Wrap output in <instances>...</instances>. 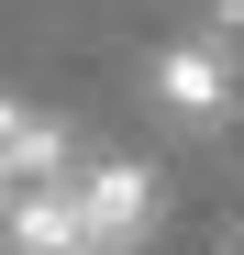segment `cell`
Returning <instances> with one entry per match:
<instances>
[{"instance_id":"6da1fadb","label":"cell","mask_w":244,"mask_h":255,"mask_svg":"<svg viewBox=\"0 0 244 255\" xmlns=\"http://www.w3.org/2000/svg\"><path fill=\"white\" fill-rule=\"evenodd\" d=\"M67 178H78V222H89L100 255H133L155 233V211H167L155 166H133V155H89V166H67Z\"/></svg>"},{"instance_id":"7a4b0ae2","label":"cell","mask_w":244,"mask_h":255,"mask_svg":"<svg viewBox=\"0 0 244 255\" xmlns=\"http://www.w3.org/2000/svg\"><path fill=\"white\" fill-rule=\"evenodd\" d=\"M233 56H244V45H222L211 22L178 33V45L155 56V100H167V122H189V133H200V122H222V111H233Z\"/></svg>"},{"instance_id":"3957f363","label":"cell","mask_w":244,"mask_h":255,"mask_svg":"<svg viewBox=\"0 0 244 255\" xmlns=\"http://www.w3.org/2000/svg\"><path fill=\"white\" fill-rule=\"evenodd\" d=\"M67 166H78V155H67ZM67 166L0 211V244H11V255H100V244H89V222H78V178H67Z\"/></svg>"},{"instance_id":"277c9868","label":"cell","mask_w":244,"mask_h":255,"mask_svg":"<svg viewBox=\"0 0 244 255\" xmlns=\"http://www.w3.org/2000/svg\"><path fill=\"white\" fill-rule=\"evenodd\" d=\"M67 155H78V144H67V122L22 111V100H0V211H11L22 189H45V178H56Z\"/></svg>"},{"instance_id":"5b68a950","label":"cell","mask_w":244,"mask_h":255,"mask_svg":"<svg viewBox=\"0 0 244 255\" xmlns=\"http://www.w3.org/2000/svg\"><path fill=\"white\" fill-rule=\"evenodd\" d=\"M222 255H244V222H233V233H222Z\"/></svg>"}]
</instances>
